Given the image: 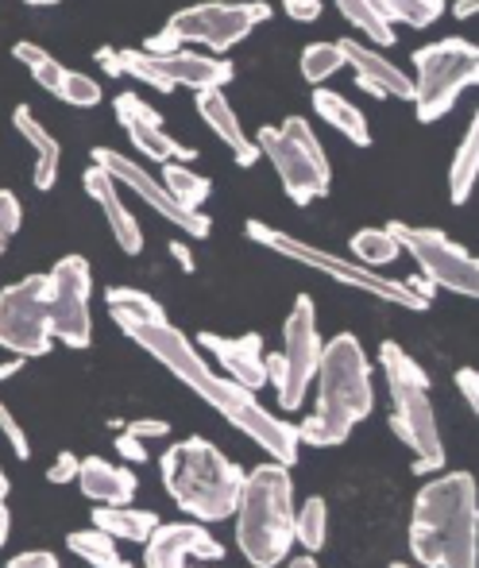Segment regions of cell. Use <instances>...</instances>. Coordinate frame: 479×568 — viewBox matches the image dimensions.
<instances>
[{"mask_svg":"<svg viewBox=\"0 0 479 568\" xmlns=\"http://www.w3.org/2000/svg\"><path fill=\"white\" fill-rule=\"evenodd\" d=\"M120 333L132 344H140L155 364H163L182 387H190L202 403H210L228 426L247 437V442L259 445V449L267 453V460L286 464V468L298 464L302 445H298V434H294V422L271 414L252 390L236 387L233 379L213 372V367L205 364L202 348L182 329H174L171 322H159V325H128V329H120Z\"/></svg>","mask_w":479,"mask_h":568,"instance_id":"6da1fadb","label":"cell"},{"mask_svg":"<svg viewBox=\"0 0 479 568\" xmlns=\"http://www.w3.org/2000/svg\"><path fill=\"white\" fill-rule=\"evenodd\" d=\"M314 387V410L294 426V434H298V445H309V449H337L375 410L371 359H367L359 337L337 333L329 344H322Z\"/></svg>","mask_w":479,"mask_h":568,"instance_id":"7a4b0ae2","label":"cell"},{"mask_svg":"<svg viewBox=\"0 0 479 568\" xmlns=\"http://www.w3.org/2000/svg\"><path fill=\"white\" fill-rule=\"evenodd\" d=\"M406 541L421 568L479 565V503L472 471H445L414 495Z\"/></svg>","mask_w":479,"mask_h":568,"instance_id":"3957f363","label":"cell"},{"mask_svg":"<svg viewBox=\"0 0 479 568\" xmlns=\"http://www.w3.org/2000/svg\"><path fill=\"white\" fill-rule=\"evenodd\" d=\"M159 479L174 507L202 526L233 518L240 491H244V471L205 437L174 442L159 456Z\"/></svg>","mask_w":479,"mask_h":568,"instance_id":"277c9868","label":"cell"},{"mask_svg":"<svg viewBox=\"0 0 479 568\" xmlns=\"http://www.w3.org/2000/svg\"><path fill=\"white\" fill-rule=\"evenodd\" d=\"M236 546L252 568H278L294 549V484L291 468L263 460L244 471L236 503Z\"/></svg>","mask_w":479,"mask_h":568,"instance_id":"5b68a950","label":"cell"},{"mask_svg":"<svg viewBox=\"0 0 479 568\" xmlns=\"http://www.w3.org/2000/svg\"><path fill=\"white\" fill-rule=\"evenodd\" d=\"M379 367L390 390V434L410 449V464L418 476L445 468V442L437 426L434 398H429V375L402 344H379Z\"/></svg>","mask_w":479,"mask_h":568,"instance_id":"8992f818","label":"cell"},{"mask_svg":"<svg viewBox=\"0 0 479 568\" xmlns=\"http://www.w3.org/2000/svg\"><path fill=\"white\" fill-rule=\"evenodd\" d=\"M244 232H247V240H252V244L267 247L271 255L294 260V263H302V267L317 271V275H329L333 283L353 286V291L371 294V298H379V302H390V306H398V310L426 314V310L434 306L437 286H429L426 278H406V283H395V278H383L379 271L356 263L353 255L325 252V247L309 244V240H298V236H291V232H283V229H271V225H263V221H255V217L247 221Z\"/></svg>","mask_w":479,"mask_h":568,"instance_id":"52a82bcc","label":"cell"},{"mask_svg":"<svg viewBox=\"0 0 479 568\" xmlns=\"http://www.w3.org/2000/svg\"><path fill=\"white\" fill-rule=\"evenodd\" d=\"M263 20H271V4H263V0H202V4L174 12L155 36L143 39V51L174 54L186 43H194L225 54L236 43H244Z\"/></svg>","mask_w":479,"mask_h":568,"instance_id":"ba28073f","label":"cell"},{"mask_svg":"<svg viewBox=\"0 0 479 568\" xmlns=\"http://www.w3.org/2000/svg\"><path fill=\"white\" fill-rule=\"evenodd\" d=\"M252 143H255V151L267 155V163L275 166L278 182H283L286 197H291L294 205H309L329 194V186H333L329 155H325L322 140H317L314 128L302 116H286L278 128L263 124Z\"/></svg>","mask_w":479,"mask_h":568,"instance_id":"9c48e42d","label":"cell"},{"mask_svg":"<svg viewBox=\"0 0 479 568\" xmlns=\"http://www.w3.org/2000/svg\"><path fill=\"white\" fill-rule=\"evenodd\" d=\"M479 82V51L476 43L460 36L437 39L429 47L414 51V113L421 124H437L445 113H452L460 98Z\"/></svg>","mask_w":479,"mask_h":568,"instance_id":"30bf717a","label":"cell"},{"mask_svg":"<svg viewBox=\"0 0 479 568\" xmlns=\"http://www.w3.org/2000/svg\"><path fill=\"white\" fill-rule=\"evenodd\" d=\"M317 364H322L317 310L309 294H298L291 306V317L283 325V352H267V383L278 395V410H302L306 395L314 390Z\"/></svg>","mask_w":479,"mask_h":568,"instance_id":"8fae6325","label":"cell"},{"mask_svg":"<svg viewBox=\"0 0 479 568\" xmlns=\"http://www.w3.org/2000/svg\"><path fill=\"white\" fill-rule=\"evenodd\" d=\"M390 236L398 240L406 255H414V263L421 267V278L429 286H441L460 298H476L479 294V267L476 255L465 244H452L441 229L429 225H406V221H390Z\"/></svg>","mask_w":479,"mask_h":568,"instance_id":"7c38bea8","label":"cell"},{"mask_svg":"<svg viewBox=\"0 0 479 568\" xmlns=\"http://www.w3.org/2000/svg\"><path fill=\"white\" fill-rule=\"evenodd\" d=\"M51 278L23 275L0 291V348L20 359H39L51 352Z\"/></svg>","mask_w":479,"mask_h":568,"instance_id":"4fadbf2b","label":"cell"},{"mask_svg":"<svg viewBox=\"0 0 479 568\" xmlns=\"http://www.w3.org/2000/svg\"><path fill=\"white\" fill-rule=\"evenodd\" d=\"M120 70L159 93L225 90V85L236 78V67L228 59H210V54H190V51L151 54V51H135V47H124V51H120Z\"/></svg>","mask_w":479,"mask_h":568,"instance_id":"5bb4252c","label":"cell"},{"mask_svg":"<svg viewBox=\"0 0 479 568\" xmlns=\"http://www.w3.org/2000/svg\"><path fill=\"white\" fill-rule=\"evenodd\" d=\"M51 337L85 352L93 344V267L85 255H62L51 267Z\"/></svg>","mask_w":479,"mask_h":568,"instance_id":"9a60e30c","label":"cell"},{"mask_svg":"<svg viewBox=\"0 0 479 568\" xmlns=\"http://www.w3.org/2000/svg\"><path fill=\"white\" fill-rule=\"evenodd\" d=\"M90 159L109 174V179L116 182L120 190H132V194L140 197V202L147 205L151 213H155V217L171 221V225L179 229V232H186L190 240H205L213 232V221L205 217L202 210H182V205L174 202L171 194H166L163 182H159L143 163L120 155V151H113V148H93Z\"/></svg>","mask_w":479,"mask_h":568,"instance_id":"2e32d148","label":"cell"},{"mask_svg":"<svg viewBox=\"0 0 479 568\" xmlns=\"http://www.w3.org/2000/svg\"><path fill=\"white\" fill-rule=\"evenodd\" d=\"M225 561V546L202 523H159L143 541V568H202Z\"/></svg>","mask_w":479,"mask_h":568,"instance_id":"e0dca14e","label":"cell"},{"mask_svg":"<svg viewBox=\"0 0 479 568\" xmlns=\"http://www.w3.org/2000/svg\"><path fill=\"white\" fill-rule=\"evenodd\" d=\"M113 113L120 120V128L128 132L132 148L140 151L147 163H194L197 151L179 143L171 132H166L163 116L140 98V93H120L113 101Z\"/></svg>","mask_w":479,"mask_h":568,"instance_id":"ac0fdd59","label":"cell"},{"mask_svg":"<svg viewBox=\"0 0 479 568\" xmlns=\"http://www.w3.org/2000/svg\"><path fill=\"white\" fill-rule=\"evenodd\" d=\"M12 59L20 62V67L28 70L31 78H35L39 90L54 93V98L67 101V105H74V109H98L101 101H105V93H101V85L93 82L90 74H82V70L62 67V62L54 59L51 51H43V47H39V43H28V39H20V43H12Z\"/></svg>","mask_w":479,"mask_h":568,"instance_id":"d6986e66","label":"cell"},{"mask_svg":"<svg viewBox=\"0 0 479 568\" xmlns=\"http://www.w3.org/2000/svg\"><path fill=\"white\" fill-rule=\"evenodd\" d=\"M197 348H205L221 364L225 379H233L244 390L267 387V352H263L259 333H244V337H221V333H202L194 341Z\"/></svg>","mask_w":479,"mask_h":568,"instance_id":"ffe728a7","label":"cell"},{"mask_svg":"<svg viewBox=\"0 0 479 568\" xmlns=\"http://www.w3.org/2000/svg\"><path fill=\"white\" fill-rule=\"evenodd\" d=\"M340 54H345V70L356 74V85L364 93L379 101H410L414 98V85L410 74L398 70L387 54H379L375 47L359 43V39H340Z\"/></svg>","mask_w":479,"mask_h":568,"instance_id":"44dd1931","label":"cell"},{"mask_svg":"<svg viewBox=\"0 0 479 568\" xmlns=\"http://www.w3.org/2000/svg\"><path fill=\"white\" fill-rule=\"evenodd\" d=\"M82 186H85V194H90L93 202L101 205V213H105L109 232H113L120 252H124V255H140L143 252V225L135 221V213L124 205L116 182L109 179V174L101 171L98 163H90V166H85V174H82Z\"/></svg>","mask_w":479,"mask_h":568,"instance_id":"7402d4cb","label":"cell"},{"mask_svg":"<svg viewBox=\"0 0 479 568\" xmlns=\"http://www.w3.org/2000/svg\"><path fill=\"white\" fill-rule=\"evenodd\" d=\"M74 484L98 507H124L140 491V479H135L132 464H113L105 456H82V468H78Z\"/></svg>","mask_w":479,"mask_h":568,"instance_id":"603a6c76","label":"cell"},{"mask_svg":"<svg viewBox=\"0 0 479 568\" xmlns=\"http://www.w3.org/2000/svg\"><path fill=\"white\" fill-rule=\"evenodd\" d=\"M197 116H202L205 128H210V132L217 135V140L225 143L228 151H233L240 166H255V163H259V151H255L252 135L244 132V124H240L236 109L228 105L225 90L197 93Z\"/></svg>","mask_w":479,"mask_h":568,"instance_id":"cb8c5ba5","label":"cell"},{"mask_svg":"<svg viewBox=\"0 0 479 568\" xmlns=\"http://www.w3.org/2000/svg\"><path fill=\"white\" fill-rule=\"evenodd\" d=\"M12 128L31 143V151H35V171H31L35 190H43V194L47 190H54V182H59V166H62V143L54 140L43 124H39V116L31 113L28 105L12 109Z\"/></svg>","mask_w":479,"mask_h":568,"instance_id":"d4e9b609","label":"cell"},{"mask_svg":"<svg viewBox=\"0 0 479 568\" xmlns=\"http://www.w3.org/2000/svg\"><path fill=\"white\" fill-rule=\"evenodd\" d=\"M309 101H314V113L322 116L333 132H340L348 143H356V148H371V128H367V116L359 113L356 101H348L345 93H333V90H314Z\"/></svg>","mask_w":479,"mask_h":568,"instance_id":"484cf974","label":"cell"},{"mask_svg":"<svg viewBox=\"0 0 479 568\" xmlns=\"http://www.w3.org/2000/svg\"><path fill=\"white\" fill-rule=\"evenodd\" d=\"M93 526L105 530L113 541H132V546H143L151 538V530L159 526V515L147 507H93Z\"/></svg>","mask_w":479,"mask_h":568,"instance_id":"4316f807","label":"cell"},{"mask_svg":"<svg viewBox=\"0 0 479 568\" xmlns=\"http://www.w3.org/2000/svg\"><path fill=\"white\" fill-rule=\"evenodd\" d=\"M105 306L113 314L116 329H128V325H159L166 322V310L159 306L151 294L135 291V286H109Z\"/></svg>","mask_w":479,"mask_h":568,"instance_id":"83f0119b","label":"cell"},{"mask_svg":"<svg viewBox=\"0 0 479 568\" xmlns=\"http://www.w3.org/2000/svg\"><path fill=\"white\" fill-rule=\"evenodd\" d=\"M67 549L74 557H82V565H90V568H143V565L128 561V557L116 549V541L109 538L105 530H98V526L67 534Z\"/></svg>","mask_w":479,"mask_h":568,"instance_id":"f1b7e54d","label":"cell"},{"mask_svg":"<svg viewBox=\"0 0 479 568\" xmlns=\"http://www.w3.org/2000/svg\"><path fill=\"white\" fill-rule=\"evenodd\" d=\"M476 179H479V124L472 120L465 140H460L457 155H452V166H449V202L465 205L476 190Z\"/></svg>","mask_w":479,"mask_h":568,"instance_id":"f546056e","label":"cell"},{"mask_svg":"<svg viewBox=\"0 0 479 568\" xmlns=\"http://www.w3.org/2000/svg\"><path fill=\"white\" fill-rule=\"evenodd\" d=\"M367 4H371L390 28H395V23H406V28H418V31L434 28V23L449 12L445 0H367Z\"/></svg>","mask_w":479,"mask_h":568,"instance_id":"4dcf8cb0","label":"cell"},{"mask_svg":"<svg viewBox=\"0 0 479 568\" xmlns=\"http://www.w3.org/2000/svg\"><path fill=\"white\" fill-rule=\"evenodd\" d=\"M294 541L306 554H322L329 546V503L322 495H309L298 515H294Z\"/></svg>","mask_w":479,"mask_h":568,"instance_id":"1f68e13d","label":"cell"},{"mask_svg":"<svg viewBox=\"0 0 479 568\" xmlns=\"http://www.w3.org/2000/svg\"><path fill=\"white\" fill-rule=\"evenodd\" d=\"M163 186H166V194L182 205V210H202L205 197H210V190H213V182L205 179V174L190 171L186 163H166L163 166Z\"/></svg>","mask_w":479,"mask_h":568,"instance_id":"d6a6232c","label":"cell"},{"mask_svg":"<svg viewBox=\"0 0 479 568\" xmlns=\"http://www.w3.org/2000/svg\"><path fill=\"white\" fill-rule=\"evenodd\" d=\"M348 252H353L356 263L379 271L383 263H395L398 255H402V247H398V240L390 236L387 229H364V232H356V236L348 240Z\"/></svg>","mask_w":479,"mask_h":568,"instance_id":"836d02e7","label":"cell"},{"mask_svg":"<svg viewBox=\"0 0 479 568\" xmlns=\"http://www.w3.org/2000/svg\"><path fill=\"white\" fill-rule=\"evenodd\" d=\"M333 4L340 8V16H345V20L353 23L364 39H371V43H379V47L395 43V28H390V23L383 20V16L367 4V0H333Z\"/></svg>","mask_w":479,"mask_h":568,"instance_id":"e575fe53","label":"cell"},{"mask_svg":"<svg viewBox=\"0 0 479 568\" xmlns=\"http://www.w3.org/2000/svg\"><path fill=\"white\" fill-rule=\"evenodd\" d=\"M298 67L309 85H322V82H329L337 70H345V54H340V43H309L306 51H302Z\"/></svg>","mask_w":479,"mask_h":568,"instance_id":"d590c367","label":"cell"},{"mask_svg":"<svg viewBox=\"0 0 479 568\" xmlns=\"http://www.w3.org/2000/svg\"><path fill=\"white\" fill-rule=\"evenodd\" d=\"M23 225V205L12 190H0V252L8 247V240L20 232Z\"/></svg>","mask_w":479,"mask_h":568,"instance_id":"8d00e7d4","label":"cell"},{"mask_svg":"<svg viewBox=\"0 0 479 568\" xmlns=\"http://www.w3.org/2000/svg\"><path fill=\"white\" fill-rule=\"evenodd\" d=\"M0 434H4L8 449L16 453V460H31V442H28V434H23L20 418H16V414L8 410L4 403H0Z\"/></svg>","mask_w":479,"mask_h":568,"instance_id":"74e56055","label":"cell"},{"mask_svg":"<svg viewBox=\"0 0 479 568\" xmlns=\"http://www.w3.org/2000/svg\"><path fill=\"white\" fill-rule=\"evenodd\" d=\"M78 468H82V456L70 453V449H62L59 456H54L51 468H47V484H54V487L74 484V479H78Z\"/></svg>","mask_w":479,"mask_h":568,"instance_id":"f35d334b","label":"cell"},{"mask_svg":"<svg viewBox=\"0 0 479 568\" xmlns=\"http://www.w3.org/2000/svg\"><path fill=\"white\" fill-rule=\"evenodd\" d=\"M124 434H132L135 442H163L166 434H171V426H166L163 418H135V422H128V426H120Z\"/></svg>","mask_w":479,"mask_h":568,"instance_id":"ab89813d","label":"cell"},{"mask_svg":"<svg viewBox=\"0 0 479 568\" xmlns=\"http://www.w3.org/2000/svg\"><path fill=\"white\" fill-rule=\"evenodd\" d=\"M283 12L291 16L294 23H314V20H322L325 4L322 0H283Z\"/></svg>","mask_w":479,"mask_h":568,"instance_id":"60d3db41","label":"cell"},{"mask_svg":"<svg viewBox=\"0 0 479 568\" xmlns=\"http://www.w3.org/2000/svg\"><path fill=\"white\" fill-rule=\"evenodd\" d=\"M4 568H62L59 557L47 554V549H28V554H16Z\"/></svg>","mask_w":479,"mask_h":568,"instance_id":"b9f144b4","label":"cell"},{"mask_svg":"<svg viewBox=\"0 0 479 568\" xmlns=\"http://www.w3.org/2000/svg\"><path fill=\"white\" fill-rule=\"evenodd\" d=\"M113 449L124 456V464H147V445L135 442V437L124 434V429H120V437L113 442Z\"/></svg>","mask_w":479,"mask_h":568,"instance_id":"7bdbcfd3","label":"cell"},{"mask_svg":"<svg viewBox=\"0 0 479 568\" xmlns=\"http://www.w3.org/2000/svg\"><path fill=\"white\" fill-rule=\"evenodd\" d=\"M457 390L465 395L468 410H479V375H476V367H460V372H457Z\"/></svg>","mask_w":479,"mask_h":568,"instance_id":"ee69618b","label":"cell"},{"mask_svg":"<svg viewBox=\"0 0 479 568\" xmlns=\"http://www.w3.org/2000/svg\"><path fill=\"white\" fill-rule=\"evenodd\" d=\"M8 476L0 471V549L8 546V530H12V515H8Z\"/></svg>","mask_w":479,"mask_h":568,"instance_id":"f6af8a7d","label":"cell"},{"mask_svg":"<svg viewBox=\"0 0 479 568\" xmlns=\"http://www.w3.org/2000/svg\"><path fill=\"white\" fill-rule=\"evenodd\" d=\"M98 67L105 70L109 78H124V70H120V51H116V47H101V51H98Z\"/></svg>","mask_w":479,"mask_h":568,"instance_id":"bcb514c9","label":"cell"},{"mask_svg":"<svg viewBox=\"0 0 479 568\" xmlns=\"http://www.w3.org/2000/svg\"><path fill=\"white\" fill-rule=\"evenodd\" d=\"M171 255L179 260V267L186 271V275H194V255H190L186 244H174V240H171Z\"/></svg>","mask_w":479,"mask_h":568,"instance_id":"7dc6e473","label":"cell"},{"mask_svg":"<svg viewBox=\"0 0 479 568\" xmlns=\"http://www.w3.org/2000/svg\"><path fill=\"white\" fill-rule=\"evenodd\" d=\"M476 4H479V0H457V4H452V16H457V20H472Z\"/></svg>","mask_w":479,"mask_h":568,"instance_id":"c3c4849f","label":"cell"},{"mask_svg":"<svg viewBox=\"0 0 479 568\" xmlns=\"http://www.w3.org/2000/svg\"><path fill=\"white\" fill-rule=\"evenodd\" d=\"M286 568H322L317 565V557L314 554H306V557H298V561H283Z\"/></svg>","mask_w":479,"mask_h":568,"instance_id":"681fc988","label":"cell"},{"mask_svg":"<svg viewBox=\"0 0 479 568\" xmlns=\"http://www.w3.org/2000/svg\"><path fill=\"white\" fill-rule=\"evenodd\" d=\"M23 367V359L16 356V359H8V364H0V379H8V375H16Z\"/></svg>","mask_w":479,"mask_h":568,"instance_id":"f907efd6","label":"cell"},{"mask_svg":"<svg viewBox=\"0 0 479 568\" xmlns=\"http://www.w3.org/2000/svg\"><path fill=\"white\" fill-rule=\"evenodd\" d=\"M31 8H51V4H59V0H28Z\"/></svg>","mask_w":479,"mask_h":568,"instance_id":"816d5d0a","label":"cell"},{"mask_svg":"<svg viewBox=\"0 0 479 568\" xmlns=\"http://www.w3.org/2000/svg\"><path fill=\"white\" fill-rule=\"evenodd\" d=\"M387 568H418V565H406V561H390Z\"/></svg>","mask_w":479,"mask_h":568,"instance_id":"f5cc1de1","label":"cell"}]
</instances>
